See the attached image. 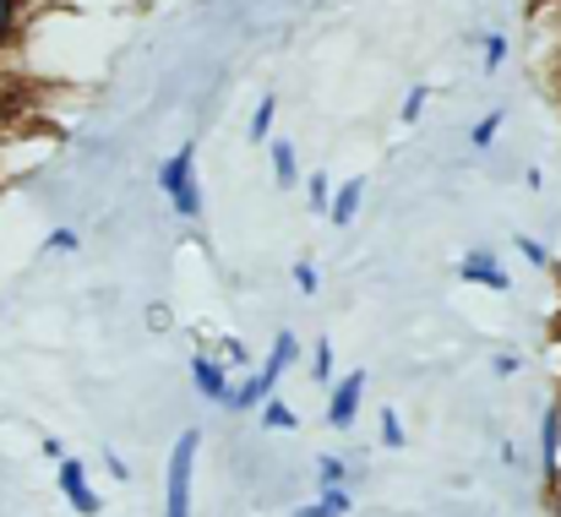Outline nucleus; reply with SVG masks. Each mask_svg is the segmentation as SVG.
Instances as JSON below:
<instances>
[{
	"label": "nucleus",
	"instance_id": "obj_1",
	"mask_svg": "<svg viewBox=\"0 0 561 517\" xmlns=\"http://www.w3.org/2000/svg\"><path fill=\"white\" fill-rule=\"evenodd\" d=\"M159 191H164V202L175 207V218H186V223L202 218L207 196H202V180H196V142H186L181 153H170V159L159 164Z\"/></svg>",
	"mask_w": 561,
	"mask_h": 517
},
{
	"label": "nucleus",
	"instance_id": "obj_2",
	"mask_svg": "<svg viewBox=\"0 0 561 517\" xmlns=\"http://www.w3.org/2000/svg\"><path fill=\"white\" fill-rule=\"evenodd\" d=\"M196 447H202V430H181V441L170 447V469H164V517H191V474H196Z\"/></svg>",
	"mask_w": 561,
	"mask_h": 517
},
{
	"label": "nucleus",
	"instance_id": "obj_3",
	"mask_svg": "<svg viewBox=\"0 0 561 517\" xmlns=\"http://www.w3.org/2000/svg\"><path fill=\"white\" fill-rule=\"evenodd\" d=\"M55 480H60V496H66V507H71L77 517H99V513H104V496L88 485V469H82L71 452L55 463Z\"/></svg>",
	"mask_w": 561,
	"mask_h": 517
},
{
	"label": "nucleus",
	"instance_id": "obj_4",
	"mask_svg": "<svg viewBox=\"0 0 561 517\" xmlns=\"http://www.w3.org/2000/svg\"><path fill=\"white\" fill-rule=\"evenodd\" d=\"M458 278L474 284V289H491V295H507V289H513V273L502 267L496 251H463V256H458Z\"/></svg>",
	"mask_w": 561,
	"mask_h": 517
},
{
	"label": "nucleus",
	"instance_id": "obj_5",
	"mask_svg": "<svg viewBox=\"0 0 561 517\" xmlns=\"http://www.w3.org/2000/svg\"><path fill=\"white\" fill-rule=\"evenodd\" d=\"M360 403H366V370H350L333 392H328V425L333 430H350L360 420Z\"/></svg>",
	"mask_w": 561,
	"mask_h": 517
},
{
	"label": "nucleus",
	"instance_id": "obj_6",
	"mask_svg": "<svg viewBox=\"0 0 561 517\" xmlns=\"http://www.w3.org/2000/svg\"><path fill=\"white\" fill-rule=\"evenodd\" d=\"M186 365H191V387H196L207 403H224V398H229V365H224V359H213L207 348H196Z\"/></svg>",
	"mask_w": 561,
	"mask_h": 517
},
{
	"label": "nucleus",
	"instance_id": "obj_7",
	"mask_svg": "<svg viewBox=\"0 0 561 517\" xmlns=\"http://www.w3.org/2000/svg\"><path fill=\"white\" fill-rule=\"evenodd\" d=\"M295 359H300V338H295V333H278L273 348H267V359L256 365V381H262L267 392H278V381L289 376V365H295Z\"/></svg>",
	"mask_w": 561,
	"mask_h": 517
},
{
	"label": "nucleus",
	"instance_id": "obj_8",
	"mask_svg": "<svg viewBox=\"0 0 561 517\" xmlns=\"http://www.w3.org/2000/svg\"><path fill=\"white\" fill-rule=\"evenodd\" d=\"M540 474L546 485H561V403L540 414Z\"/></svg>",
	"mask_w": 561,
	"mask_h": 517
},
{
	"label": "nucleus",
	"instance_id": "obj_9",
	"mask_svg": "<svg viewBox=\"0 0 561 517\" xmlns=\"http://www.w3.org/2000/svg\"><path fill=\"white\" fill-rule=\"evenodd\" d=\"M366 174H355V180H344L333 196H328V218H333V229H350L355 218H360V207H366Z\"/></svg>",
	"mask_w": 561,
	"mask_h": 517
},
{
	"label": "nucleus",
	"instance_id": "obj_10",
	"mask_svg": "<svg viewBox=\"0 0 561 517\" xmlns=\"http://www.w3.org/2000/svg\"><path fill=\"white\" fill-rule=\"evenodd\" d=\"M322 496L317 502H306V507H295V517H350L355 513V496L344 491V485H317Z\"/></svg>",
	"mask_w": 561,
	"mask_h": 517
},
{
	"label": "nucleus",
	"instance_id": "obj_11",
	"mask_svg": "<svg viewBox=\"0 0 561 517\" xmlns=\"http://www.w3.org/2000/svg\"><path fill=\"white\" fill-rule=\"evenodd\" d=\"M262 398H267V387L256 381V370H245L240 381H229V398H224V409H234V414H251V409H262Z\"/></svg>",
	"mask_w": 561,
	"mask_h": 517
},
{
	"label": "nucleus",
	"instance_id": "obj_12",
	"mask_svg": "<svg viewBox=\"0 0 561 517\" xmlns=\"http://www.w3.org/2000/svg\"><path fill=\"white\" fill-rule=\"evenodd\" d=\"M267 148H273V180H278V191H295V185H300V159H295V142H273V137H267Z\"/></svg>",
	"mask_w": 561,
	"mask_h": 517
},
{
	"label": "nucleus",
	"instance_id": "obj_13",
	"mask_svg": "<svg viewBox=\"0 0 561 517\" xmlns=\"http://www.w3.org/2000/svg\"><path fill=\"white\" fill-rule=\"evenodd\" d=\"M262 430H300V414H295L278 392H267V398H262Z\"/></svg>",
	"mask_w": 561,
	"mask_h": 517
},
{
	"label": "nucleus",
	"instance_id": "obj_14",
	"mask_svg": "<svg viewBox=\"0 0 561 517\" xmlns=\"http://www.w3.org/2000/svg\"><path fill=\"white\" fill-rule=\"evenodd\" d=\"M502 126H507V110H491L485 120H474V131H469L474 153H491V148H496V137H502Z\"/></svg>",
	"mask_w": 561,
	"mask_h": 517
},
{
	"label": "nucleus",
	"instance_id": "obj_15",
	"mask_svg": "<svg viewBox=\"0 0 561 517\" xmlns=\"http://www.w3.org/2000/svg\"><path fill=\"white\" fill-rule=\"evenodd\" d=\"M333 370H339V354L328 338H317L311 344V381H322V387H333Z\"/></svg>",
	"mask_w": 561,
	"mask_h": 517
},
{
	"label": "nucleus",
	"instance_id": "obj_16",
	"mask_svg": "<svg viewBox=\"0 0 561 517\" xmlns=\"http://www.w3.org/2000/svg\"><path fill=\"white\" fill-rule=\"evenodd\" d=\"M82 251V234L77 229H49L44 234V256H77Z\"/></svg>",
	"mask_w": 561,
	"mask_h": 517
},
{
	"label": "nucleus",
	"instance_id": "obj_17",
	"mask_svg": "<svg viewBox=\"0 0 561 517\" xmlns=\"http://www.w3.org/2000/svg\"><path fill=\"white\" fill-rule=\"evenodd\" d=\"M350 474H355V469H350L344 458H333V452L317 458V485H350Z\"/></svg>",
	"mask_w": 561,
	"mask_h": 517
},
{
	"label": "nucleus",
	"instance_id": "obj_18",
	"mask_svg": "<svg viewBox=\"0 0 561 517\" xmlns=\"http://www.w3.org/2000/svg\"><path fill=\"white\" fill-rule=\"evenodd\" d=\"M425 104H431V88H425V82H414V88L403 93V110H398V120H403V126H414V120L425 115Z\"/></svg>",
	"mask_w": 561,
	"mask_h": 517
},
{
	"label": "nucleus",
	"instance_id": "obj_19",
	"mask_svg": "<svg viewBox=\"0 0 561 517\" xmlns=\"http://www.w3.org/2000/svg\"><path fill=\"white\" fill-rule=\"evenodd\" d=\"M300 185H306V202H311V212H328L333 180H328V174H300Z\"/></svg>",
	"mask_w": 561,
	"mask_h": 517
},
{
	"label": "nucleus",
	"instance_id": "obj_20",
	"mask_svg": "<svg viewBox=\"0 0 561 517\" xmlns=\"http://www.w3.org/2000/svg\"><path fill=\"white\" fill-rule=\"evenodd\" d=\"M480 49H485V71H502L513 44H507V33H485V38H480Z\"/></svg>",
	"mask_w": 561,
	"mask_h": 517
},
{
	"label": "nucleus",
	"instance_id": "obj_21",
	"mask_svg": "<svg viewBox=\"0 0 561 517\" xmlns=\"http://www.w3.org/2000/svg\"><path fill=\"white\" fill-rule=\"evenodd\" d=\"M273 115H278V99H262L256 115H251V142H267L273 137Z\"/></svg>",
	"mask_w": 561,
	"mask_h": 517
},
{
	"label": "nucleus",
	"instance_id": "obj_22",
	"mask_svg": "<svg viewBox=\"0 0 561 517\" xmlns=\"http://www.w3.org/2000/svg\"><path fill=\"white\" fill-rule=\"evenodd\" d=\"M381 447H387V452H398V447H403V420H398V409H392V403H381Z\"/></svg>",
	"mask_w": 561,
	"mask_h": 517
},
{
	"label": "nucleus",
	"instance_id": "obj_23",
	"mask_svg": "<svg viewBox=\"0 0 561 517\" xmlns=\"http://www.w3.org/2000/svg\"><path fill=\"white\" fill-rule=\"evenodd\" d=\"M218 354H224L229 370H251V348L240 344V338H218Z\"/></svg>",
	"mask_w": 561,
	"mask_h": 517
},
{
	"label": "nucleus",
	"instance_id": "obj_24",
	"mask_svg": "<svg viewBox=\"0 0 561 517\" xmlns=\"http://www.w3.org/2000/svg\"><path fill=\"white\" fill-rule=\"evenodd\" d=\"M513 245H518V256H524V262H529V267H551V251H546V245H540V240H529V234H518V240H513Z\"/></svg>",
	"mask_w": 561,
	"mask_h": 517
},
{
	"label": "nucleus",
	"instance_id": "obj_25",
	"mask_svg": "<svg viewBox=\"0 0 561 517\" xmlns=\"http://www.w3.org/2000/svg\"><path fill=\"white\" fill-rule=\"evenodd\" d=\"M16 22H22V0H0V44H11Z\"/></svg>",
	"mask_w": 561,
	"mask_h": 517
},
{
	"label": "nucleus",
	"instance_id": "obj_26",
	"mask_svg": "<svg viewBox=\"0 0 561 517\" xmlns=\"http://www.w3.org/2000/svg\"><path fill=\"white\" fill-rule=\"evenodd\" d=\"M295 289H300V295H317V289H322V273H317L311 262H295Z\"/></svg>",
	"mask_w": 561,
	"mask_h": 517
},
{
	"label": "nucleus",
	"instance_id": "obj_27",
	"mask_svg": "<svg viewBox=\"0 0 561 517\" xmlns=\"http://www.w3.org/2000/svg\"><path fill=\"white\" fill-rule=\"evenodd\" d=\"M491 370H496V376H518V370H524V359H518L513 348H502V354H491Z\"/></svg>",
	"mask_w": 561,
	"mask_h": 517
},
{
	"label": "nucleus",
	"instance_id": "obj_28",
	"mask_svg": "<svg viewBox=\"0 0 561 517\" xmlns=\"http://www.w3.org/2000/svg\"><path fill=\"white\" fill-rule=\"evenodd\" d=\"M104 469H110V480H131V463H121V452H104Z\"/></svg>",
	"mask_w": 561,
	"mask_h": 517
},
{
	"label": "nucleus",
	"instance_id": "obj_29",
	"mask_svg": "<svg viewBox=\"0 0 561 517\" xmlns=\"http://www.w3.org/2000/svg\"><path fill=\"white\" fill-rule=\"evenodd\" d=\"M38 452H44L49 463H60V458H66V441H60V436H44V441H38Z\"/></svg>",
	"mask_w": 561,
	"mask_h": 517
},
{
	"label": "nucleus",
	"instance_id": "obj_30",
	"mask_svg": "<svg viewBox=\"0 0 561 517\" xmlns=\"http://www.w3.org/2000/svg\"><path fill=\"white\" fill-rule=\"evenodd\" d=\"M148 328H153V333H170V311L153 306V311H148Z\"/></svg>",
	"mask_w": 561,
	"mask_h": 517
},
{
	"label": "nucleus",
	"instance_id": "obj_31",
	"mask_svg": "<svg viewBox=\"0 0 561 517\" xmlns=\"http://www.w3.org/2000/svg\"><path fill=\"white\" fill-rule=\"evenodd\" d=\"M502 463H507V469H518V463H524V452H518V441H502Z\"/></svg>",
	"mask_w": 561,
	"mask_h": 517
},
{
	"label": "nucleus",
	"instance_id": "obj_32",
	"mask_svg": "<svg viewBox=\"0 0 561 517\" xmlns=\"http://www.w3.org/2000/svg\"><path fill=\"white\" fill-rule=\"evenodd\" d=\"M551 517H561V502H557V513H551Z\"/></svg>",
	"mask_w": 561,
	"mask_h": 517
}]
</instances>
